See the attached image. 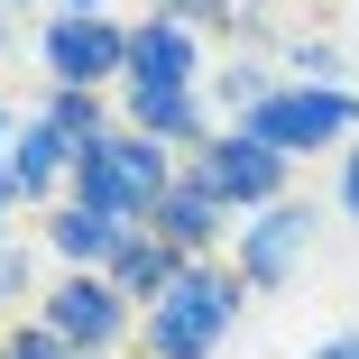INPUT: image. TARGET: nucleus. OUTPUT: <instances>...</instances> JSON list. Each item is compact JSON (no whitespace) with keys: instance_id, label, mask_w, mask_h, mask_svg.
Wrapping results in <instances>:
<instances>
[{"instance_id":"a211bd4d","label":"nucleus","mask_w":359,"mask_h":359,"mask_svg":"<svg viewBox=\"0 0 359 359\" xmlns=\"http://www.w3.org/2000/svg\"><path fill=\"white\" fill-rule=\"evenodd\" d=\"M28 295H46V285H37V249L10 231V240H0V332H10V323H28V313H19Z\"/></svg>"},{"instance_id":"412c9836","label":"nucleus","mask_w":359,"mask_h":359,"mask_svg":"<svg viewBox=\"0 0 359 359\" xmlns=\"http://www.w3.org/2000/svg\"><path fill=\"white\" fill-rule=\"evenodd\" d=\"M332 203H341V222L359 231V138L341 148V175H332Z\"/></svg>"},{"instance_id":"f8f14e48","label":"nucleus","mask_w":359,"mask_h":359,"mask_svg":"<svg viewBox=\"0 0 359 359\" xmlns=\"http://www.w3.org/2000/svg\"><path fill=\"white\" fill-rule=\"evenodd\" d=\"M276 83H285V65H276L267 46H231V55L203 74V102H212V120H222V129H240V120L276 93Z\"/></svg>"},{"instance_id":"b1692460","label":"nucleus","mask_w":359,"mask_h":359,"mask_svg":"<svg viewBox=\"0 0 359 359\" xmlns=\"http://www.w3.org/2000/svg\"><path fill=\"white\" fill-rule=\"evenodd\" d=\"M0 240H10V222H0Z\"/></svg>"},{"instance_id":"9b49d317","label":"nucleus","mask_w":359,"mask_h":359,"mask_svg":"<svg viewBox=\"0 0 359 359\" xmlns=\"http://www.w3.org/2000/svg\"><path fill=\"white\" fill-rule=\"evenodd\" d=\"M148 231H157V240H166L175 258H222V240H231L240 222H231V212L212 203L203 184H184V175H175V194H166V203L148 212Z\"/></svg>"},{"instance_id":"f03ea898","label":"nucleus","mask_w":359,"mask_h":359,"mask_svg":"<svg viewBox=\"0 0 359 359\" xmlns=\"http://www.w3.org/2000/svg\"><path fill=\"white\" fill-rule=\"evenodd\" d=\"M184 157H166L157 138H138V129H111L102 148L74 157V175H65V203H83L102 212V222H129V231H148V212L175 194Z\"/></svg>"},{"instance_id":"5701e85b","label":"nucleus","mask_w":359,"mask_h":359,"mask_svg":"<svg viewBox=\"0 0 359 359\" xmlns=\"http://www.w3.org/2000/svg\"><path fill=\"white\" fill-rule=\"evenodd\" d=\"M55 10H65V19H102L111 0H55Z\"/></svg>"},{"instance_id":"39448f33","label":"nucleus","mask_w":359,"mask_h":359,"mask_svg":"<svg viewBox=\"0 0 359 359\" xmlns=\"http://www.w3.org/2000/svg\"><path fill=\"white\" fill-rule=\"evenodd\" d=\"M37 323L74 350V359H120V350H138V304L120 295L111 276H55L46 295H37Z\"/></svg>"},{"instance_id":"423d86ee","label":"nucleus","mask_w":359,"mask_h":359,"mask_svg":"<svg viewBox=\"0 0 359 359\" xmlns=\"http://www.w3.org/2000/svg\"><path fill=\"white\" fill-rule=\"evenodd\" d=\"M37 65H46L55 93H120V74H129V19H120V10H102V19H65V10H46V28H37Z\"/></svg>"},{"instance_id":"7ed1b4c3","label":"nucleus","mask_w":359,"mask_h":359,"mask_svg":"<svg viewBox=\"0 0 359 359\" xmlns=\"http://www.w3.org/2000/svg\"><path fill=\"white\" fill-rule=\"evenodd\" d=\"M184 184H203L231 222H249V212H267V203L295 194V166H285L267 138H249V129H212L203 148L184 157Z\"/></svg>"},{"instance_id":"6ab92c4d","label":"nucleus","mask_w":359,"mask_h":359,"mask_svg":"<svg viewBox=\"0 0 359 359\" xmlns=\"http://www.w3.org/2000/svg\"><path fill=\"white\" fill-rule=\"evenodd\" d=\"M19 102H0V222H10V212H28V184H19Z\"/></svg>"},{"instance_id":"9d476101","label":"nucleus","mask_w":359,"mask_h":359,"mask_svg":"<svg viewBox=\"0 0 359 359\" xmlns=\"http://www.w3.org/2000/svg\"><path fill=\"white\" fill-rule=\"evenodd\" d=\"M37 240L65 258V276H111L129 222H102V212H83V203H46V212H37Z\"/></svg>"},{"instance_id":"6e6552de","label":"nucleus","mask_w":359,"mask_h":359,"mask_svg":"<svg viewBox=\"0 0 359 359\" xmlns=\"http://www.w3.org/2000/svg\"><path fill=\"white\" fill-rule=\"evenodd\" d=\"M203 37L194 28H175V19H157V10H138L129 19V74L120 83H138V93H203Z\"/></svg>"},{"instance_id":"ddd939ff","label":"nucleus","mask_w":359,"mask_h":359,"mask_svg":"<svg viewBox=\"0 0 359 359\" xmlns=\"http://www.w3.org/2000/svg\"><path fill=\"white\" fill-rule=\"evenodd\" d=\"M184 267H194V258H175L157 231H129V240H120V258H111V285H120V295H129L138 313H148V304L166 295V285H175Z\"/></svg>"},{"instance_id":"aec40b11","label":"nucleus","mask_w":359,"mask_h":359,"mask_svg":"<svg viewBox=\"0 0 359 359\" xmlns=\"http://www.w3.org/2000/svg\"><path fill=\"white\" fill-rule=\"evenodd\" d=\"M0 359H74V350H65V341L28 313V323H10V332H0Z\"/></svg>"},{"instance_id":"dca6fc26","label":"nucleus","mask_w":359,"mask_h":359,"mask_svg":"<svg viewBox=\"0 0 359 359\" xmlns=\"http://www.w3.org/2000/svg\"><path fill=\"white\" fill-rule=\"evenodd\" d=\"M276 65H285V83L350 93V65H341V46H332V37H285V46H276Z\"/></svg>"},{"instance_id":"20e7f679","label":"nucleus","mask_w":359,"mask_h":359,"mask_svg":"<svg viewBox=\"0 0 359 359\" xmlns=\"http://www.w3.org/2000/svg\"><path fill=\"white\" fill-rule=\"evenodd\" d=\"M249 138H267V148L295 166V157H341L350 138H359V93H313V83H276L249 120H240Z\"/></svg>"},{"instance_id":"1a4fd4ad","label":"nucleus","mask_w":359,"mask_h":359,"mask_svg":"<svg viewBox=\"0 0 359 359\" xmlns=\"http://www.w3.org/2000/svg\"><path fill=\"white\" fill-rule=\"evenodd\" d=\"M111 111H120V129H138V138H157L166 157H194L203 138L222 129V120H212V102H203V93H138V83H120V93H111Z\"/></svg>"},{"instance_id":"0eeeda50","label":"nucleus","mask_w":359,"mask_h":359,"mask_svg":"<svg viewBox=\"0 0 359 359\" xmlns=\"http://www.w3.org/2000/svg\"><path fill=\"white\" fill-rule=\"evenodd\" d=\"M304 249H313V203H304V194H285V203L249 212V222L231 231V267H240V285H249V295H276V285H295Z\"/></svg>"},{"instance_id":"4be33fe9","label":"nucleus","mask_w":359,"mask_h":359,"mask_svg":"<svg viewBox=\"0 0 359 359\" xmlns=\"http://www.w3.org/2000/svg\"><path fill=\"white\" fill-rule=\"evenodd\" d=\"M313 359H359V332H332V341H313Z\"/></svg>"},{"instance_id":"2eb2a0df","label":"nucleus","mask_w":359,"mask_h":359,"mask_svg":"<svg viewBox=\"0 0 359 359\" xmlns=\"http://www.w3.org/2000/svg\"><path fill=\"white\" fill-rule=\"evenodd\" d=\"M65 175H74V148L28 111L19 120V184H28V212H46V203H65Z\"/></svg>"},{"instance_id":"f3484780","label":"nucleus","mask_w":359,"mask_h":359,"mask_svg":"<svg viewBox=\"0 0 359 359\" xmlns=\"http://www.w3.org/2000/svg\"><path fill=\"white\" fill-rule=\"evenodd\" d=\"M157 19H175V28H194V37H212V28H258V0H148Z\"/></svg>"},{"instance_id":"f257e3e1","label":"nucleus","mask_w":359,"mask_h":359,"mask_svg":"<svg viewBox=\"0 0 359 359\" xmlns=\"http://www.w3.org/2000/svg\"><path fill=\"white\" fill-rule=\"evenodd\" d=\"M240 304H249V285L231 258H194L166 295L138 313V359H212L231 332H240Z\"/></svg>"},{"instance_id":"4468645a","label":"nucleus","mask_w":359,"mask_h":359,"mask_svg":"<svg viewBox=\"0 0 359 359\" xmlns=\"http://www.w3.org/2000/svg\"><path fill=\"white\" fill-rule=\"evenodd\" d=\"M28 111H37V120H46V129H55V138H65V148H74V157H83V148H102V138L120 129L111 93H55V83H46V93H37Z\"/></svg>"}]
</instances>
